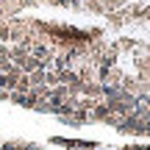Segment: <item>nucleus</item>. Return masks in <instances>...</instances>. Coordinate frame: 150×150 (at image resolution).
Wrapping results in <instances>:
<instances>
[{
    "mask_svg": "<svg viewBox=\"0 0 150 150\" xmlns=\"http://www.w3.org/2000/svg\"><path fill=\"white\" fill-rule=\"evenodd\" d=\"M0 100H8V92L6 89H0Z\"/></svg>",
    "mask_w": 150,
    "mask_h": 150,
    "instance_id": "6",
    "label": "nucleus"
},
{
    "mask_svg": "<svg viewBox=\"0 0 150 150\" xmlns=\"http://www.w3.org/2000/svg\"><path fill=\"white\" fill-rule=\"evenodd\" d=\"M61 120H64V122L67 125H83V122H89V111H81V108H75V111L72 114H67V117H61Z\"/></svg>",
    "mask_w": 150,
    "mask_h": 150,
    "instance_id": "2",
    "label": "nucleus"
},
{
    "mask_svg": "<svg viewBox=\"0 0 150 150\" xmlns=\"http://www.w3.org/2000/svg\"><path fill=\"white\" fill-rule=\"evenodd\" d=\"M145 106L150 108V92H147V95H145Z\"/></svg>",
    "mask_w": 150,
    "mask_h": 150,
    "instance_id": "7",
    "label": "nucleus"
},
{
    "mask_svg": "<svg viewBox=\"0 0 150 150\" xmlns=\"http://www.w3.org/2000/svg\"><path fill=\"white\" fill-rule=\"evenodd\" d=\"M0 145H3V142H0Z\"/></svg>",
    "mask_w": 150,
    "mask_h": 150,
    "instance_id": "8",
    "label": "nucleus"
},
{
    "mask_svg": "<svg viewBox=\"0 0 150 150\" xmlns=\"http://www.w3.org/2000/svg\"><path fill=\"white\" fill-rule=\"evenodd\" d=\"M8 100L17 103V106H25V95L22 92H8Z\"/></svg>",
    "mask_w": 150,
    "mask_h": 150,
    "instance_id": "5",
    "label": "nucleus"
},
{
    "mask_svg": "<svg viewBox=\"0 0 150 150\" xmlns=\"http://www.w3.org/2000/svg\"><path fill=\"white\" fill-rule=\"evenodd\" d=\"M81 95H83V97H92V100H103V83H97V81H86Z\"/></svg>",
    "mask_w": 150,
    "mask_h": 150,
    "instance_id": "1",
    "label": "nucleus"
},
{
    "mask_svg": "<svg viewBox=\"0 0 150 150\" xmlns=\"http://www.w3.org/2000/svg\"><path fill=\"white\" fill-rule=\"evenodd\" d=\"M14 92H22V95L31 92V81H28V75H22V78L17 81V89H14Z\"/></svg>",
    "mask_w": 150,
    "mask_h": 150,
    "instance_id": "4",
    "label": "nucleus"
},
{
    "mask_svg": "<svg viewBox=\"0 0 150 150\" xmlns=\"http://www.w3.org/2000/svg\"><path fill=\"white\" fill-rule=\"evenodd\" d=\"M45 75H47V70H33V72H28V81H31V89H36V86H45Z\"/></svg>",
    "mask_w": 150,
    "mask_h": 150,
    "instance_id": "3",
    "label": "nucleus"
}]
</instances>
